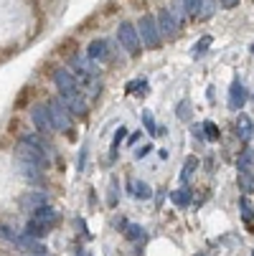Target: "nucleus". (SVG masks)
<instances>
[{
    "label": "nucleus",
    "instance_id": "nucleus-32",
    "mask_svg": "<svg viewBox=\"0 0 254 256\" xmlns=\"http://www.w3.org/2000/svg\"><path fill=\"white\" fill-rule=\"evenodd\" d=\"M140 137H142V132L137 130V132H132V134L127 137V142H130V144H137V142H140Z\"/></svg>",
    "mask_w": 254,
    "mask_h": 256
},
{
    "label": "nucleus",
    "instance_id": "nucleus-5",
    "mask_svg": "<svg viewBox=\"0 0 254 256\" xmlns=\"http://www.w3.org/2000/svg\"><path fill=\"white\" fill-rule=\"evenodd\" d=\"M158 30H160V38H175V33H178V23H175V18L170 16V10L168 8H163L160 13H158Z\"/></svg>",
    "mask_w": 254,
    "mask_h": 256
},
{
    "label": "nucleus",
    "instance_id": "nucleus-37",
    "mask_svg": "<svg viewBox=\"0 0 254 256\" xmlns=\"http://www.w3.org/2000/svg\"><path fill=\"white\" fill-rule=\"evenodd\" d=\"M251 256H254V251H251Z\"/></svg>",
    "mask_w": 254,
    "mask_h": 256
},
{
    "label": "nucleus",
    "instance_id": "nucleus-3",
    "mask_svg": "<svg viewBox=\"0 0 254 256\" xmlns=\"http://www.w3.org/2000/svg\"><path fill=\"white\" fill-rule=\"evenodd\" d=\"M117 41L120 46L127 51V54H137L140 51V36H137V28L132 23H120L117 28Z\"/></svg>",
    "mask_w": 254,
    "mask_h": 256
},
{
    "label": "nucleus",
    "instance_id": "nucleus-7",
    "mask_svg": "<svg viewBox=\"0 0 254 256\" xmlns=\"http://www.w3.org/2000/svg\"><path fill=\"white\" fill-rule=\"evenodd\" d=\"M246 104V89L239 79L231 82V89H229V109L231 112H239V109H244Z\"/></svg>",
    "mask_w": 254,
    "mask_h": 256
},
{
    "label": "nucleus",
    "instance_id": "nucleus-6",
    "mask_svg": "<svg viewBox=\"0 0 254 256\" xmlns=\"http://www.w3.org/2000/svg\"><path fill=\"white\" fill-rule=\"evenodd\" d=\"M54 82H56V86L61 89V94H79V82L71 76L66 68L54 71Z\"/></svg>",
    "mask_w": 254,
    "mask_h": 256
},
{
    "label": "nucleus",
    "instance_id": "nucleus-17",
    "mask_svg": "<svg viewBox=\"0 0 254 256\" xmlns=\"http://www.w3.org/2000/svg\"><path fill=\"white\" fill-rule=\"evenodd\" d=\"M122 226L127 228L125 234H127V238H130V241H148V236H145L142 226H135V224H127V221H122Z\"/></svg>",
    "mask_w": 254,
    "mask_h": 256
},
{
    "label": "nucleus",
    "instance_id": "nucleus-30",
    "mask_svg": "<svg viewBox=\"0 0 254 256\" xmlns=\"http://www.w3.org/2000/svg\"><path fill=\"white\" fill-rule=\"evenodd\" d=\"M150 150H153V144H142L140 150H135V160H142V158H148V155H150Z\"/></svg>",
    "mask_w": 254,
    "mask_h": 256
},
{
    "label": "nucleus",
    "instance_id": "nucleus-28",
    "mask_svg": "<svg viewBox=\"0 0 254 256\" xmlns=\"http://www.w3.org/2000/svg\"><path fill=\"white\" fill-rule=\"evenodd\" d=\"M198 6H201V0H183V10H186V16L196 18V13H198Z\"/></svg>",
    "mask_w": 254,
    "mask_h": 256
},
{
    "label": "nucleus",
    "instance_id": "nucleus-11",
    "mask_svg": "<svg viewBox=\"0 0 254 256\" xmlns=\"http://www.w3.org/2000/svg\"><path fill=\"white\" fill-rule=\"evenodd\" d=\"M236 137L241 140V142H249L251 137H254V122L241 112L239 114V120H236Z\"/></svg>",
    "mask_w": 254,
    "mask_h": 256
},
{
    "label": "nucleus",
    "instance_id": "nucleus-26",
    "mask_svg": "<svg viewBox=\"0 0 254 256\" xmlns=\"http://www.w3.org/2000/svg\"><path fill=\"white\" fill-rule=\"evenodd\" d=\"M211 44H213V38H211V36H203V38H201V41H196V46H193V56H201V54H206Z\"/></svg>",
    "mask_w": 254,
    "mask_h": 256
},
{
    "label": "nucleus",
    "instance_id": "nucleus-27",
    "mask_svg": "<svg viewBox=\"0 0 254 256\" xmlns=\"http://www.w3.org/2000/svg\"><path fill=\"white\" fill-rule=\"evenodd\" d=\"M142 124H145V130H148L150 134H158V124H155L150 112H142Z\"/></svg>",
    "mask_w": 254,
    "mask_h": 256
},
{
    "label": "nucleus",
    "instance_id": "nucleus-22",
    "mask_svg": "<svg viewBox=\"0 0 254 256\" xmlns=\"http://www.w3.org/2000/svg\"><path fill=\"white\" fill-rule=\"evenodd\" d=\"M211 16H213V0H201L196 18H198V20H206V18H211Z\"/></svg>",
    "mask_w": 254,
    "mask_h": 256
},
{
    "label": "nucleus",
    "instance_id": "nucleus-14",
    "mask_svg": "<svg viewBox=\"0 0 254 256\" xmlns=\"http://www.w3.org/2000/svg\"><path fill=\"white\" fill-rule=\"evenodd\" d=\"M236 170L239 172H254V150L251 148L241 150V155L236 158Z\"/></svg>",
    "mask_w": 254,
    "mask_h": 256
},
{
    "label": "nucleus",
    "instance_id": "nucleus-15",
    "mask_svg": "<svg viewBox=\"0 0 254 256\" xmlns=\"http://www.w3.org/2000/svg\"><path fill=\"white\" fill-rule=\"evenodd\" d=\"M107 56H110V54H107V41H92L89 44V58H97V61H104Z\"/></svg>",
    "mask_w": 254,
    "mask_h": 256
},
{
    "label": "nucleus",
    "instance_id": "nucleus-1",
    "mask_svg": "<svg viewBox=\"0 0 254 256\" xmlns=\"http://www.w3.org/2000/svg\"><path fill=\"white\" fill-rule=\"evenodd\" d=\"M137 36L142 38V44L148 46V48H158L160 46V30H158V20H155V16H142L140 20H137Z\"/></svg>",
    "mask_w": 254,
    "mask_h": 256
},
{
    "label": "nucleus",
    "instance_id": "nucleus-21",
    "mask_svg": "<svg viewBox=\"0 0 254 256\" xmlns=\"http://www.w3.org/2000/svg\"><path fill=\"white\" fill-rule=\"evenodd\" d=\"M175 114H178V120L191 122V102L188 99H180V104L175 106Z\"/></svg>",
    "mask_w": 254,
    "mask_h": 256
},
{
    "label": "nucleus",
    "instance_id": "nucleus-20",
    "mask_svg": "<svg viewBox=\"0 0 254 256\" xmlns=\"http://www.w3.org/2000/svg\"><path fill=\"white\" fill-rule=\"evenodd\" d=\"M201 132H203V140H208V142H216V140H219V127H216L211 120H206V122L201 124Z\"/></svg>",
    "mask_w": 254,
    "mask_h": 256
},
{
    "label": "nucleus",
    "instance_id": "nucleus-34",
    "mask_svg": "<svg viewBox=\"0 0 254 256\" xmlns=\"http://www.w3.org/2000/svg\"><path fill=\"white\" fill-rule=\"evenodd\" d=\"M193 137H198V140H203V132H201V127H198V124L193 127Z\"/></svg>",
    "mask_w": 254,
    "mask_h": 256
},
{
    "label": "nucleus",
    "instance_id": "nucleus-12",
    "mask_svg": "<svg viewBox=\"0 0 254 256\" xmlns=\"http://www.w3.org/2000/svg\"><path fill=\"white\" fill-rule=\"evenodd\" d=\"M21 206H23L26 210L41 208V206H46V193H41V190H31V193H26V196L21 198Z\"/></svg>",
    "mask_w": 254,
    "mask_h": 256
},
{
    "label": "nucleus",
    "instance_id": "nucleus-29",
    "mask_svg": "<svg viewBox=\"0 0 254 256\" xmlns=\"http://www.w3.org/2000/svg\"><path fill=\"white\" fill-rule=\"evenodd\" d=\"M16 231L13 228H8V226H0V238H6V241H16Z\"/></svg>",
    "mask_w": 254,
    "mask_h": 256
},
{
    "label": "nucleus",
    "instance_id": "nucleus-19",
    "mask_svg": "<svg viewBox=\"0 0 254 256\" xmlns=\"http://www.w3.org/2000/svg\"><path fill=\"white\" fill-rule=\"evenodd\" d=\"M23 234H28V236H33V238H44L46 234H49V228L46 226H41V224H36L33 218L28 221V226H26V231Z\"/></svg>",
    "mask_w": 254,
    "mask_h": 256
},
{
    "label": "nucleus",
    "instance_id": "nucleus-18",
    "mask_svg": "<svg viewBox=\"0 0 254 256\" xmlns=\"http://www.w3.org/2000/svg\"><path fill=\"white\" fill-rule=\"evenodd\" d=\"M132 196H135V198H140V200H148V198L153 196V190H150L148 182L137 180V182H132Z\"/></svg>",
    "mask_w": 254,
    "mask_h": 256
},
{
    "label": "nucleus",
    "instance_id": "nucleus-4",
    "mask_svg": "<svg viewBox=\"0 0 254 256\" xmlns=\"http://www.w3.org/2000/svg\"><path fill=\"white\" fill-rule=\"evenodd\" d=\"M31 120H33L36 130H39V134H49V132H54L51 114H49V106H46V104H36V106L31 109Z\"/></svg>",
    "mask_w": 254,
    "mask_h": 256
},
{
    "label": "nucleus",
    "instance_id": "nucleus-35",
    "mask_svg": "<svg viewBox=\"0 0 254 256\" xmlns=\"http://www.w3.org/2000/svg\"><path fill=\"white\" fill-rule=\"evenodd\" d=\"M31 256H49V254H31Z\"/></svg>",
    "mask_w": 254,
    "mask_h": 256
},
{
    "label": "nucleus",
    "instance_id": "nucleus-8",
    "mask_svg": "<svg viewBox=\"0 0 254 256\" xmlns=\"http://www.w3.org/2000/svg\"><path fill=\"white\" fill-rule=\"evenodd\" d=\"M33 221H36V224H41V226H46V228H51V226L59 221V210L51 208V206L46 203V206H41V208H36V210H33Z\"/></svg>",
    "mask_w": 254,
    "mask_h": 256
},
{
    "label": "nucleus",
    "instance_id": "nucleus-9",
    "mask_svg": "<svg viewBox=\"0 0 254 256\" xmlns=\"http://www.w3.org/2000/svg\"><path fill=\"white\" fill-rule=\"evenodd\" d=\"M16 168H18V172L26 178V180H31V182H36V180H41V168L39 165H33V162H26V160H18L16 158Z\"/></svg>",
    "mask_w": 254,
    "mask_h": 256
},
{
    "label": "nucleus",
    "instance_id": "nucleus-25",
    "mask_svg": "<svg viewBox=\"0 0 254 256\" xmlns=\"http://www.w3.org/2000/svg\"><path fill=\"white\" fill-rule=\"evenodd\" d=\"M117 200H120V182L112 178V180H110V198H107V203H110V206L115 208V206H117Z\"/></svg>",
    "mask_w": 254,
    "mask_h": 256
},
{
    "label": "nucleus",
    "instance_id": "nucleus-24",
    "mask_svg": "<svg viewBox=\"0 0 254 256\" xmlns=\"http://www.w3.org/2000/svg\"><path fill=\"white\" fill-rule=\"evenodd\" d=\"M239 186L244 193H251L254 190V172H239Z\"/></svg>",
    "mask_w": 254,
    "mask_h": 256
},
{
    "label": "nucleus",
    "instance_id": "nucleus-36",
    "mask_svg": "<svg viewBox=\"0 0 254 256\" xmlns=\"http://www.w3.org/2000/svg\"><path fill=\"white\" fill-rule=\"evenodd\" d=\"M198 256H206V254H198Z\"/></svg>",
    "mask_w": 254,
    "mask_h": 256
},
{
    "label": "nucleus",
    "instance_id": "nucleus-10",
    "mask_svg": "<svg viewBox=\"0 0 254 256\" xmlns=\"http://www.w3.org/2000/svg\"><path fill=\"white\" fill-rule=\"evenodd\" d=\"M59 99L66 104V109H69L71 114H84L87 112V104H84V99L79 94H61Z\"/></svg>",
    "mask_w": 254,
    "mask_h": 256
},
{
    "label": "nucleus",
    "instance_id": "nucleus-16",
    "mask_svg": "<svg viewBox=\"0 0 254 256\" xmlns=\"http://www.w3.org/2000/svg\"><path fill=\"white\" fill-rule=\"evenodd\" d=\"M196 168H198V158H196V155L186 158V162H183V172H180V180H183V186L191 180V175L196 172Z\"/></svg>",
    "mask_w": 254,
    "mask_h": 256
},
{
    "label": "nucleus",
    "instance_id": "nucleus-13",
    "mask_svg": "<svg viewBox=\"0 0 254 256\" xmlns=\"http://www.w3.org/2000/svg\"><path fill=\"white\" fill-rule=\"evenodd\" d=\"M170 200H173L178 208H188V206L193 203V193H191V188H188V186H180L178 190H173V193H170Z\"/></svg>",
    "mask_w": 254,
    "mask_h": 256
},
{
    "label": "nucleus",
    "instance_id": "nucleus-31",
    "mask_svg": "<svg viewBox=\"0 0 254 256\" xmlns=\"http://www.w3.org/2000/svg\"><path fill=\"white\" fill-rule=\"evenodd\" d=\"M84 165H87V148H82V152H79V165H77V170H84Z\"/></svg>",
    "mask_w": 254,
    "mask_h": 256
},
{
    "label": "nucleus",
    "instance_id": "nucleus-23",
    "mask_svg": "<svg viewBox=\"0 0 254 256\" xmlns=\"http://www.w3.org/2000/svg\"><path fill=\"white\" fill-rule=\"evenodd\" d=\"M125 137H127V127H117V132H115V137H112V158H117L120 144H122Z\"/></svg>",
    "mask_w": 254,
    "mask_h": 256
},
{
    "label": "nucleus",
    "instance_id": "nucleus-2",
    "mask_svg": "<svg viewBox=\"0 0 254 256\" xmlns=\"http://www.w3.org/2000/svg\"><path fill=\"white\" fill-rule=\"evenodd\" d=\"M46 106H49V114H51L54 132H66V130L71 127V112L66 109V104H64L59 96H54Z\"/></svg>",
    "mask_w": 254,
    "mask_h": 256
},
{
    "label": "nucleus",
    "instance_id": "nucleus-33",
    "mask_svg": "<svg viewBox=\"0 0 254 256\" xmlns=\"http://www.w3.org/2000/svg\"><path fill=\"white\" fill-rule=\"evenodd\" d=\"M236 3H239V0H221V6H224V8H234Z\"/></svg>",
    "mask_w": 254,
    "mask_h": 256
}]
</instances>
